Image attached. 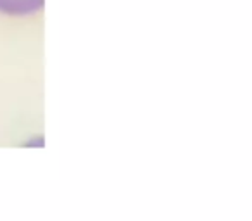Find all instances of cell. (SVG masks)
<instances>
[{
    "label": "cell",
    "instance_id": "cell-1",
    "mask_svg": "<svg viewBox=\"0 0 252 221\" xmlns=\"http://www.w3.org/2000/svg\"><path fill=\"white\" fill-rule=\"evenodd\" d=\"M43 5V0H0V12L9 16L35 14Z\"/></svg>",
    "mask_w": 252,
    "mask_h": 221
}]
</instances>
